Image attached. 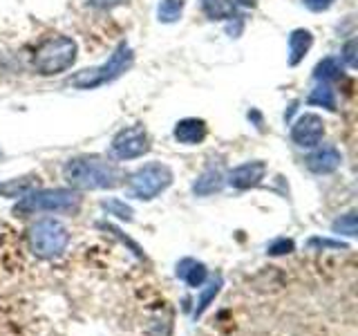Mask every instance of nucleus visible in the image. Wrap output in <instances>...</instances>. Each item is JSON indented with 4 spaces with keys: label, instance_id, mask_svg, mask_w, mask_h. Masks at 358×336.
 Masks as SVG:
<instances>
[{
    "label": "nucleus",
    "instance_id": "obj_1",
    "mask_svg": "<svg viewBox=\"0 0 358 336\" xmlns=\"http://www.w3.org/2000/svg\"><path fill=\"white\" fill-rule=\"evenodd\" d=\"M63 179L74 190H103L121 184L123 171L119 164L96 155L74 157L63 166Z\"/></svg>",
    "mask_w": 358,
    "mask_h": 336
},
{
    "label": "nucleus",
    "instance_id": "obj_2",
    "mask_svg": "<svg viewBox=\"0 0 358 336\" xmlns=\"http://www.w3.org/2000/svg\"><path fill=\"white\" fill-rule=\"evenodd\" d=\"M134 63V52L128 43H119L117 50L112 52V56L96 67H87V70L74 72L67 78V85L74 90H94L101 85H108L112 81H117L119 76L126 74Z\"/></svg>",
    "mask_w": 358,
    "mask_h": 336
},
{
    "label": "nucleus",
    "instance_id": "obj_3",
    "mask_svg": "<svg viewBox=\"0 0 358 336\" xmlns=\"http://www.w3.org/2000/svg\"><path fill=\"white\" fill-rule=\"evenodd\" d=\"M81 206V195L74 188H38L20 195L14 206L16 216H34V213H72Z\"/></svg>",
    "mask_w": 358,
    "mask_h": 336
},
{
    "label": "nucleus",
    "instance_id": "obj_4",
    "mask_svg": "<svg viewBox=\"0 0 358 336\" xmlns=\"http://www.w3.org/2000/svg\"><path fill=\"white\" fill-rule=\"evenodd\" d=\"M78 45L70 36H50L34 52V70L41 76H56L67 72L76 61Z\"/></svg>",
    "mask_w": 358,
    "mask_h": 336
},
{
    "label": "nucleus",
    "instance_id": "obj_5",
    "mask_svg": "<svg viewBox=\"0 0 358 336\" xmlns=\"http://www.w3.org/2000/svg\"><path fill=\"white\" fill-rule=\"evenodd\" d=\"M67 244H70V231L65 229V224L54 218L36 220L29 229V246L36 258L43 260H52L59 258Z\"/></svg>",
    "mask_w": 358,
    "mask_h": 336
},
{
    "label": "nucleus",
    "instance_id": "obj_6",
    "mask_svg": "<svg viewBox=\"0 0 358 336\" xmlns=\"http://www.w3.org/2000/svg\"><path fill=\"white\" fill-rule=\"evenodd\" d=\"M171 184H173V171L171 166H166L162 162L143 164L128 177V188L132 197L143 202H150L157 195H162Z\"/></svg>",
    "mask_w": 358,
    "mask_h": 336
},
{
    "label": "nucleus",
    "instance_id": "obj_7",
    "mask_svg": "<svg viewBox=\"0 0 358 336\" xmlns=\"http://www.w3.org/2000/svg\"><path fill=\"white\" fill-rule=\"evenodd\" d=\"M150 150V137L148 130L143 126H128L121 128L115 137H112L110 144V153L115 160H137V157H143Z\"/></svg>",
    "mask_w": 358,
    "mask_h": 336
},
{
    "label": "nucleus",
    "instance_id": "obj_8",
    "mask_svg": "<svg viewBox=\"0 0 358 336\" xmlns=\"http://www.w3.org/2000/svg\"><path fill=\"white\" fill-rule=\"evenodd\" d=\"M324 137V123L322 117L313 115V112H305L296 119L291 126V141L300 148H316Z\"/></svg>",
    "mask_w": 358,
    "mask_h": 336
},
{
    "label": "nucleus",
    "instance_id": "obj_9",
    "mask_svg": "<svg viewBox=\"0 0 358 336\" xmlns=\"http://www.w3.org/2000/svg\"><path fill=\"white\" fill-rule=\"evenodd\" d=\"M266 175V164L255 160V162H246V164H240L235 166L233 171L227 175V184L238 188V190H246V188H253L257 186L264 179Z\"/></svg>",
    "mask_w": 358,
    "mask_h": 336
},
{
    "label": "nucleus",
    "instance_id": "obj_10",
    "mask_svg": "<svg viewBox=\"0 0 358 336\" xmlns=\"http://www.w3.org/2000/svg\"><path fill=\"white\" fill-rule=\"evenodd\" d=\"M343 162V155L341 150L336 148V146H316V150H313L305 164L311 173H316V175H329L334 171H338V166Z\"/></svg>",
    "mask_w": 358,
    "mask_h": 336
},
{
    "label": "nucleus",
    "instance_id": "obj_11",
    "mask_svg": "<svg viewBox=\"0 0 358 336\" xmlns=\"http://www.w3.org/2000/svg\"><path fill=\"white\" fill-rule=\"evenodd\" d=\"M206 134H208L206 121L197 117H186L182 121H177L173 130V137L184 146H199L206 139Z\"/></svg>",
    "mask_w": 358,
    "mask_h": 336
},
{
    "label": "nucleus",
    "instance_id": "obj_12",
    "mask_svg": "<svg viewBox=\"0 0 358 336\" xmlns=\"http://www.w3.org/2000/svg\"><path fill=\"white\" fill-rule=\"evenodd\" d=\"M224 184H227V175L222 173V168L210 166L195 179L193 193L199 195V197H206V195H213V193H220V190L224 188Z\"/></svg>",
    "mask_w": 358,
    "mask_h": 336
},
{
    "label": "nucleus",
    "instance_id": "obj_13",
    "mask_svg": "<svg viewBox=\"0 0 358 336\" xmlns=\"http://www.w3.org/2000/svg\"><path fill=\"white\" fill-rule=\"evenodd\" d=\"M313 45V34L309 29H294L289 34V65L296 67L302 63Z\"/></svg>",
    "mask_w": 358,
    "mask_h": 336
},
{
    "label": "nucleus",
    "instance_id": "obj_14",
    "mask_svg": "<svg viewBox=\"0 0 358 336\" xmlns=\"http://www.w3.org/2000/svg\"><path fill=\"white\" fill-rule=\"evenodd\" d=\"M206 276H208L206 267L193 260V258H184V260L177 265V278L184 280L188 287H195V289L201 287L206 283Z\"/></svg>",
    "mask_w": 358,
    "mask_h": 336
},
{
    "label": "nucleus",
    "instance_id": "obj_15",
    "mask_svg": "<svg viewBox=\"0 0 358 336\" xmlns=\"http://www.w3.org/2000/svg\"><path fill=\"white\" fill-rule=\"evenodd\" d=\"M201 11L208 20H233L235 5L233 0H201Z\"/></svg>",
    "mask_w": 358,
    "mask_h": 336
},
{
    "label": "nucleus",
    "instance_id": "obj_16",
    "mask_svg": "<svg viewBox=\"0 0 358 336\" xmlns=\"http://www.w3.org/2000/svg\"><path fill=\"white\" fill-rule=\"evenodd\" d=\"M343 76V65L338 59H322L316 70H313V78L316 81H322V83H329V81H338V78Z\"/></svg>",
    "mask_w": 358,
    "mask_h": 336
},
{
    "label": "nucleus",
    "instance_id": "obj_17",
    "mask_svg": "<svg viewBox=\"0 0 358 336\" xmlns=\"http://www.w3.org/2000/svg\"><path fill=\"white\" fill-rule=\"evenodd\" d=\"M309 104L311 106H320V108H327V110H336V92H334V88L329 83H322L318 81V85L311 90V94H309Z\"/></svg>",
    "mask_w": 358,
    "mask_h": 336
},
{
    "label": "nucleus",
    "instance_id": "obj_18",
    "mask_svg": "<svg viewBox=\"0 0 358 336\" xmlns=\"http://www.w3.org/2000/svg\"><path fill=\"white\" fill-rule=\"evenodd\" d=\"M184 7H186V0H162L159 7H157V18H159V22L171 25V22H177L182 18Z\"/></svg>",
    "mask_w": 358,
    "mask_h": 336
},
{
    "label": "nucleus",
    "instance_id": "obj_19",
    "mask_svg": "<svg viewBox=\"0 0 358 336\" xmlns=\"http://www.w3.org/2000/svg\"><path fill=\"white\" fill-rule=\"evenodd\" d=\"M220 289H222V278L217 276L215 280H210L208 283V287L201 291L199 294V300H197V307H195V312H193V316L195 318H199L201 314H204L206 309H208V305L213 302V298H215L217 294H220Z\"/></svg>",
    "mask_w": 358,
    "mask_h": 336
},
{
    "label": "nucleus",
    "instance_id": "obj_20",
    "mask_svg": "<svg viewBox=\"0 0 358 336\" xmlns=\"http://www.w3.org/2000/svg\"><path fill=\"white\" fill-rule=\"evenodd\" d=\"M101 209L108 211V216H117L119 220H126V222L132 220V209L121 200H115V197L103 200V202H101Z\"/></svg>",
    "mask_w": 358,
    "mask_h": 336
},
{
    "label": "nucleus",
    "instance_id": "obj_21",
    "mask_svg": "<svg viewBox=\"0 0 358 336\" xmlns=\"http://www.w3.org/2000/svg\"><path fill=\"white\" fill-rule=\"evenodd\" d=\"M331 231L334 233H341V235H347V238H354L358 227H356V213H345L338 220L331 224Z\"/></svg>",
    "mask_w": 358,
    "mask_h": 336
},
{
    "label": "nucleus",
    "instance_id": "obj_22",
    "mask_svg": "<svg viewBox=\"0 0 358 336\" xmlns=\"http://www.w3.org/2000/svg\"><path fill=\"white\" fill-rule=\"evenodd\" d=\"M296 249V244H294V240H287V238H278V240H273L271 244H268V253L271 255H285V253H291Z\"/></svg>",
    "mask_w": 358,
    "mask_h": 336
},
{
    "label": "nucleus",
    "instance_id": "obj_23",
    "mask_svg": "<svg viewBox=\"0 0 358 336\" xmlns=\"http://www.w3.org/2000/svg\"><path fill=\"white\" fill-rule=\"evenodd\" d=\"M341 61H343L347 67H352V70L358 65V59H356V41H354V38L345 43V48H343V52H341Z\"/></svg>",
    "mask_w": 358,
    "mask_h": 336
},
{
    "label": "nucleus",
    "instance_id": "obj_24",
    "mask_svg": "<svg viewBox=\"0 0 358 336\" xmlns=\"http://www.w3.org/2000/svg\"><path fill=\"white\" fill-rule=\"evenodd\" d=\"M309 246H313V249H347V244L343 242H334V240H327V238H311L309 240Z\"/></svg>",
    "mask_w": 358,
    "mask_h": 336
},
{
    "label": "nucleus",
    "instance_id": "obj_25",
    "mask_svg": "<svg viewBox=\"0 0 358 336\" xmlns=\"http://www.w3.org/2000/svg\"><path fill=\"white\" fill-rule=\"evenodd\" d=\"M87 3L92 7H96V9H115V7L126 5L128 0H87Z\"/></svg>",
    "mask_w": 358,
    "mask_h": 336
},
{
    "label": "nucleus",
    "instance_id": "obj_26",
    "mask_svg": "<svg viewBox=\"0 0 358 336\" xmlns=\"http://www.w3.org/2000/svg\"><path fill=\"white\" fill-rule=\"evenodd\" d=\"M302 3H305V7L311 11H324L334 5V0H302Z\"/></svg>",
    "mask_w": 358,
    "mask_h": 336
},
{
    "label": "nucleus",
    "instance_id": "obj_27",
    "mask_svg": "<svg viewBox=\"0 0 358 336\" xmlns=\"http://www.w3.org/2000/svg\"><path fill=\"white\" fill-rule=\"evenodd\" d=\"M233 5H242V7L253 9V7H257V0H233Z\"/></svg>",
    "mask_w": 358,
    "mask_h": 336
},
{
    "label": "nucleus",
    "instance_id": "obj_28",
    "mask_svg": "<svg viewBox=\"0 0 358 336\" xmlns=\"http://www.w3.org/2000/svg\"><path fill=\"white\" fill-rule=\"evenodd\" d=\"M0 155H3V148H0Z\"/></svg>",
    "mask_w": 358,
    "mask_h": 336
}]
</instances>
